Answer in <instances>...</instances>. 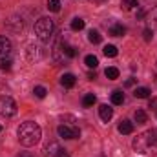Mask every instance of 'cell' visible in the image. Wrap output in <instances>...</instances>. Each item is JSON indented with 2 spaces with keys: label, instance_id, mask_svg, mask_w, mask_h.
<instances>
[{
  "label": "cell",
  "instance_id": "1",
  "mask_svg": "<svg viewBox=\"0 0 157 157\" xmlns=\"http://www.w3.org/2000/svg\"><path fill=\"white\" fill-rule=\"evenodd\" d=\"M133 150L143 155H155L157 154V128L143 132L133 139Z\"/></svg>",
  "mask_w": 157,
  "mask_h": 157
},
{
  "label": "cell",
  "instance_id": "2",
  "mask_svg": "<svg viewBox=\"0 0 157 157\" xmlns=\"http://www.w3.org/2000/svg\"><path fill=\"white\" fill-rule=\"evenodd\" d=\"M18 141H20V144H24V146H35L37 143L40 141V137H42V130H40V126L37 122H33V121H26V122H22L20 126H18Z\"/></svg>",
  "mask_w": 157,
  "mask_h": 157
},
{
  "label": "cell",
  "instance_id": "3",
  "mask_svg": "<svg viewBox=\"0 0 157 157\" xmlns=\"http://www.w3.org/2000/svg\"><path fill=\"white\" fill-rule=\"evenodd\" d=\"M53 29H55L53 20H51V18H48V17L39 18V20H37V24H35V33H37V37H39L42 42H48V40L51 39Z\"/></svg>",
  "mask_w": 157,
  "mask_h": 157
},
{
  "label": "cell",
  "instance_id": "4",
  "mask_svg": "<svg viewBox=\"0 0 157 157\" xmlns=\"http://www.w3.org/2000/svg\"><path fill=\"white\" fill-rule=\"evenodd\" d=\"M17 113V102L11 97H0V117H13Z\"/></svg>",
  "mask_w": 157,
  "mask_h": 157
},
{
  "label": "cell",
  "instance_id": "5",
  "mask_svg": "<svg viewBox=\"0 0 157 157\" xmlns=\"http://www.w3.org/2000/svg\"><path fill=\"white\" fill-rule=\"evenodd\" d=\"M57 133L62 139H77L78 135H80V130H78V126H75V124H60L57 128Z\"/></svg>",
  "mask_w": 157,
  "mask_h": 157
},
{
  "label": "cell",
  "instance_id": "6",
  "mask_svg": "<svg viewBox=\"0 0 157 157\" xmlns=\"http://www.w3.org/2000/svg\"><path fill=\"white\" fill-rule=\"evenodd\" d=\"M11 49H13L11 40L7 39V37H2V35H0V60L7 59L9 53H11Z\"/></svg>",
  "mask_w": 157,
  "mask_h": 157
},
{
  "label": "cell",
  "instance_id": "7",
  "mask_svg": "<svg viewBox=\"0 0 157 157\" xmlns=\"http://www.w3.org/2000/svg\"><path fill=\"white\" fill-rule=\"evenodd\" d=\"M144 20L148 22V28H150L152 31H154V29L157 31V6H155V7H152V9L146 13Z\"/></svg>",
  "mask_w": 157,
  "mask_h": 157
},
{
  "label": "cell",
  "instance_id": "8",
  "mask_svg": "<svg viewBox=\"0 0 157 157\" xmlns=\"http://www.w3.org/2000/svg\"><path fill=\"white\" fill-rule=\"evenodd\" d=\"M99 115H101V119H102L104 122H108L110 119L113 117V108H110L108 104H102V106L99 108Z\"/></svg>",
  "mask_w": 157,
  "mask_h": 157
},
{
  "label": "cell",
  "instance_id": "9",
  "mask_svg": "<svg viewBox=\"0 0 157 157\" xmlns=\"http://www.w3.org/2000/svg\"><path fill=\"white\" fill-rule=\"evenodd\" d=\"M121 7H122L124 11H128V13L139 11V2H137V0H122V2H121Z\"/></svg>",
  "mask_w": 157,
  "mask_h": 157
},
{
  "label": "cell",
  "instance_id": "10",
  "mask_svg": "<svg viewBox=\"0 0 157 157\" xmlns=\"http://www.w3.org/2000/svg\"><path fill=\"white\" fill-rule=\"evenodd\" d=\"M75 82H77V78H75L73 73H64V75L60 77V84H62L64 88H73Z\"/></svg>",
  "mask_w": 157,
  "mask_h": 157
},
{
  "label": "cell",
  "instance_id": "11",
  "mask_svg": "<svg viewBox=\"0 0 157 157\" xmlns=\"http://www.w3.org/2000/svg\"><path fill=\"white\" fill-rule=\"evenodd\" d=\"M59 150H60V146H59V143H55V141L48 143V144H46V148H44L46 155H49V157H55V155H57V152H59Z\"/></svg>",
  "mask_w": 157,
  "mask_h": 157
},
{
  "label": "cell",
  "instance_id": "12",
  "mask_svg": "<svg viewBox=\"0 0 157 157\" xmlns=\"http://www.w3.org/2000/svg\"><path fill=\"white\" fill-rule=\"evenodd\" d=\"M119 132H121L122 135H130V133L133 132V122H130V121H121Z\"/></svg>",
  "mask_w": 157,
  "mask_h": 157
},
{
  "label": "cell",
  "instance_id": "13",
  "mask_svg": "<svg viewBox=\"0 0 157 157\" xmlns=\"http://www.w3.org/2000/svg\"><path fill=\"white\" fill-rule=\"evenodd\" d=\"M126 33V28L122 24H112L110 26V35L112 37H122Z\"/></svg>",
  "mask_w": 157,
  "mask_h": 157
},
{
  "label": "cell",
  "instance_id": "14",
  "mask_svg": "<svg viewBox=\"0 0 157 157\" xmlns=\"http://www.w3.org/2000/svg\"><path fill=\"white\" fill-rule=\"evenodd\" d=\"M88 40H90L91 44H99V42L102 40V35H101L97 29H90V31H88Z\"/></svg>",
  "mask_w": 157,
  "mask_h": 157
},
{
  "label": "cell",
  "instance_id": "15",
  "mask_svg": "<svg viewBox=\"0 0 157 157\" xmlns=\"http://www.w3.org/2000/svg\"><path fill=\"white\" fill-rule=\"evenodd\" d=\"M122 102H124V93H122L121 90H115V91L112 93V104L119 106V104H122Z\"/></svg>",
  "mask_w": 157,
  "mask_h": 157
},
{
  "label": "cell",
  "instance_id": "16",
  "mask_svg": "<svg viewBox=\"0 0 157 157\" xmlns=\"http://www.w3.org/2000/svg\"><path fill=\"white\" fill-rule=\"evenodd\" d=\"M133 95H135L137 99H148V97H150V90L144 88V86H141V88H137V90L133 91Z\"/></svg>",
  "mask_w": 157,
  "mask_h": 157
},
{
  "label": "cell",
  "instance_id": "17",
  "mask_svg": "<svg viewBox=\"0 0 157 157\" xmlns=\"http://www.w3.org/2000/svg\"><path fill=\"white\" fill-rule=\"evenodd\" d=\"M95 101H97V99H95L93 93H86L84 99H82V106H84V108H91V106L95 104Z\"/></svg>",
  "mask_w": 157,
  "mask_h": 157
},
{
  "label": "cell",
  "instance_id": "18",
  "mask_svg": "<svg viewBox=\"0 0 157 157\" xmlns=\"http://www.w3.org/2000/svg\"><path fill=\"white\" fill-rule=\"evenodd\" d=\"M133 117H135V122H137V124H144V122L148 121V115H146L144 110H137Z\"/></svg>",
  "mask_w": 157,
  "mask_h": 157
},
{
  "label": "cell",
  "instance_id": "19",
  "mask_svg": "<svg viewBox=\"0 0 157 157\" xmlns=\"http://www.w3.org/2000/svg\"><path fill=\"white\" fill-rule=\"evenodd\" d=\"M104 75L110 78V80H115V78H119V70L117 68H113V66H110V68H106Z\"/></svg>",
  "mask_w": 157,
  "mask_h": 157
},
{
  "label": "cell",
  "instance_id": "20",
  "mask_svg": "<svg viewBox=\"0 0 157 157\" xmlns=\"http://www.w3.org/2000/svg\"><path fill=\"white\" fill-rule=\"evenodd\" d=\"M75 55H77V49H75L73 46L64 44V59H73Z\"/></svg>",
  "mask_w": 157,
  "mask_h": 157
},
{
  "label": "cell",
  "instance_id": "21",
  "mask_svg": "<svg viewBox=\"0 0 157 157\" xmlns=\"http://www.w3.org/2000/svg\"><path fill=\"white\" fill-rule=\"evenodd\" d=\"M84 62H86V66H88V68H97V66H99V60H97V57H95V55H86Z\"/></svg>",
  "mask_w": 157,
  "mask_h": 157
},
{
  "label": "cell",
  "instance_id": "22",
  "mask_svg": "<svg viewBox=\"0 0 157 157\" xmlns=\"http://www.w3.org/2000/svg\"><path fill=\"white\" fill-rule=\"evenodd\" d=\"M84 26H86V22H84L82 18H73V20H71V29H73V31L84 29Z\"/></svg>",
  "mask_w": 157,
  "mask_h": 157
},
{
  "label": "cell",
  "instance_id": "23",
  "mask_svg": "<svg viewBox=\"0 0 157 157\" xmlns=\"http://www.w3.org/2000/svg\"><path fill=\"white\" fill-rule=\"evenodd\" d=\"M104 55L106 57H117V48L113 46V44H108V46H104Z\"/></svg>",
  "mask_w": 157,
  "mask_h": 157
},
{
  "label": "cell",
  "instance_id": "24",
  "mask_svg": "<svg viewBox=\"0 0 157 157\" xmlns=\"http://www.w3.org/2000/svg\"><path fill=\"white\" fill-rule=\"evenodd\" d=\"M48 9L53 13L60 11V0H48Z\"/></svg>",
  "mask_w": 157,
  "mask_h": 157
},
{
  "label": "cell",
  "instance_id": "25",
  "mask_svg": "<svg viewBox=\"0 0 157 157\" xmlns=\"http://www.w3.org/2000/svg\"><path fill=\"white\" fill-rule=\"evenodd\" d=\"M33 93H35V97H37V99H44V97H46V93H48V90H46L44 86H35Z\"/></svg>",
  "mask_w": 157,
  "mask_h": 157
},
{
  "label": "cell",
  "instance_id": "26",
  "mask_svg": "<svg viewBox=\"0 0 157 157\" xmlns=\"http://www.w3.org/2000/svg\"><path fill=\"white\" fill-rule=\"evenodd\" d=\"M0 70H4V71H9V70H11V60H9V59H4V60H0Z\"/></svg>",
  "mask_w": 157,
  "mask_h": 157
},
{
  "label": "cell",
  "instance_id": "27",
  "mask_svg": "<svg viewBox=\"0 0 157 157\" xmlns=\"http://www.w3.org/2000/svg\"><path fill=\"white\" fill-rule=\"evenodd\" d=\"M143 37H144V40H146V42H150V40L154 39V31H152L150 28H146V29L143 31Z\"/></svg>",
  "mask_w": 157,
  "mask_h": 157
},
{
  "label": "cell",
  "instance_id": "28",
  "mask_svg": "<svg viewBox=\"0 0 157 157\" xmlns=\"http://www.w3.org/2000/svg\"><path fill=\"white\" fill-rule=\"evenodd\" d=\"M135 82H137V78H128V80H126V82H124V88H132V86H133V84H135Z\"/></svg>",
  "mask_w": 157,
  "mask_h": 157
},
{
  "label": "cell",
  "instance_id": "29",
  "mask_svg": "<svg viewBox=\"0 0 157 157\" xmlns=\"http://www.w3.org/2000/svg\"><path fill=\"white\" fill-rule=\"evenodd\" d=\"M55 157H70V154H68V150H64V148H60L59 152H57V155Z\"/></svg>",
  "mask_w": 157,
  "mask_h": 157
},
{
  "label": "cell",
  "instance_id": "30",
  "mask_svg": "<svg viewBox=\"0 0 157 157\" xmlns=\"http://www.w3.org/2000/svg\"><path fill=\"white\" fill-rule=\"evenodd\" d=\"M148 108H157V99H150V104H148Z\"/></svg>",
  "mask_w": 157,
  "mask_h": 157
},
{
  "label": "cell",
  "instance_id": "31",
  "mask_svg": "<svg viewBox=\"0 0 157 157\" xmlns=\"http://www.w3.org/2000/svg\"><path fill=\"white\" fill-rule=\"evenodd\" d=\"M17 157H33V155H31L29 152H20V154H18Z\"/></svg>",
  "mask_w": 157,
  "mask_h": 157
},
{
  "label": "cell",
  "instance_id": "32",
  "mask_svg": "<svg viewBox=\"0 0 157 157\" xmlns=\"http://www.w3.org/2000/svg\"><path fill=\"white\" fill-rule=\"evenodd\" d=\"M97 2H102V0H97Z\"/></svg>",
  "mask_w": 157,
  "mask_h": 157
},
{
  "label": "cell",
  "instance_id": "33",
  "mask_svg": "<svg viewBox=\"0 0 157 157\" xmlns=\"http://www.w3.org/2000/svg\"><path fill=\"white\" fill-rule=\"evenodd\" d=\"M0 132H2V126H0Z\"/></svg>",
  "mask_w": 157,
  "mask_h": 157
}]
</instances>
